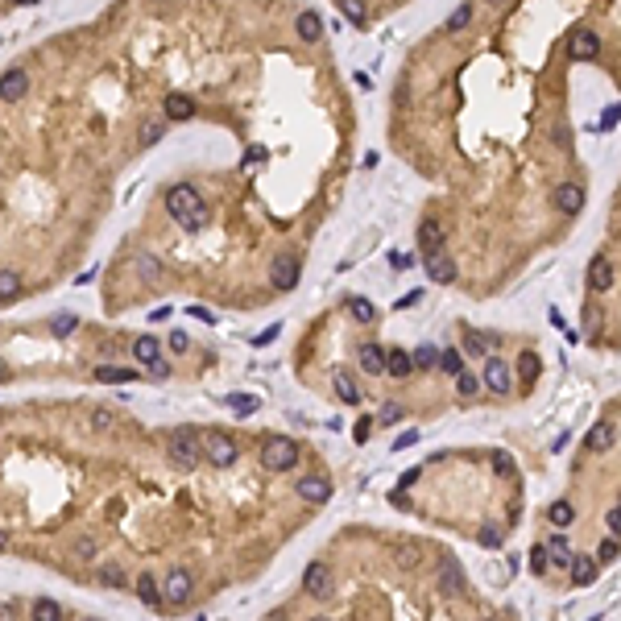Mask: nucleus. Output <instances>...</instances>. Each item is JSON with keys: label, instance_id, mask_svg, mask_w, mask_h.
I'll list each match as a JSON object with an SVG mask.
<instances>
[{"label": "nucleus", "instance_id": "33", "mask_svg": "<svg viewBox=\"0 0 621 621\" xmlns=\"http://www.w3.org/2000/svg\"><path fill=\"white\" fill-rule=\"evenodd\" d=\"M46 0H0V17H12V12H25V8H37Z\"/></svg>", "mask_w": 621, "mask_h": 621}, {"label": "nucleus", "instance_id": "38", "mask_svg": "<svg viewBox=\"0 0 621 621\" xmlns=\"http://www.w3.org/2000/svg\"><path fill=\"white\" fill-rule=\"evenodd\" d=\"M618 120H621V104H609V108H605V116H601V128H613Z\"/></svg>", "mask_w": 621, "mask_h": 621}, {"label": "nucleus", "instance_id": "35", "mask_svg": "<svg viewBox=\"0 0 621 621\" xmlns=\"http://www.w3.org/2000/svg\"><path fill=\"white\" fill-rule=\"evenodd\" d=\"M464 348H468V352H477V356H481V352H489V340H485V336H481V332H464Z\"/></svg>", "mask_w": 621, "mask_h": 621}, {"label": "nucleus", "instance_id": "7", "mask_svg": "<svg viewBox=\"0 0 621 621\" xmlns=\"http://www.w3.org/2000/svg\"><path fill=\"white\" fill-rule=\"evenodd\" d=\"M332 589H336V580H332V572H327L323 564H311V568L303 572V593H307L311 601L323 605V601L332 597Z\"/></svg>", "mask_w": 621, "mask_h": 621}, {"label": "nucleus", "instance_id": "8", "mask_svg": "<svg viewBox=\"0 0 621 621\" xmlns=\"http://www.w3.org/2000/svg\"><path fill=\"white\" fill-rule=\"evenodd\" d=\"M568 54L576 58V62H584V58H597L601 54V37L593 33V29H572V37H568Z\"/></svg>", "mask_w": 621, "mask_h": 621}, {"label": "nucleus", "instance_id": "20", "mask_svg": "<svg viewBox=\"0 0 621 621\" xmlns=\"http://www.w3.org/2000/svg\"><path fill=\"white\" fill-rule=\"evenodd\" d=\"M597 572H601V564H597V560H589V555H576V564H572V580H576L580 589L597 584Z\"/></svg>", "mask_w": 621, "mask_h": 621}, {"label": "nucleus", "instance_id": "22", "mask_svg": "<svg viewBox=\"0 0 621 621\" xmlns=\"http://www.w3.org/2000/svg\"><path fill=\"white\" fill-rule=\"evenodd\" d=\"M481 390H485V381H481V373H460V377H456V394H460L464 402H468V398H477Z\"/></svg>", "mask_w": 621, "mask_h": 621}, {"label": "nucleus", "instance_id": "30", "mask_svg": "<svg viewBox=\"0 0 621 621\" xmlns=\"http://www.w3.org/2000/svg\"><path fill=\"white\" fill-rule=\"evenodd\" d=\"M551 522H555V526H572V522H576L572 501H555V506H551Z\"/></svg>", "mask_w": 621, "mask_h": 621}, {"label": "nucleus", "instance_id": "25", "mask_svg": "<svg viewBox=\"0 0 621 621\" xmlns=\"http://www.w3.org/2000/svg\"><path fill=\"white\" fill-rule=\"evenodd\" d=\"M539 373H543V361H539L535 352H522V356H518V377H522V381H535Z\"/></svg>", "mask_w": 621, "mask_h": 621}, {"label": "nucleus", "instance_id": "23", "mask_svg": "<svg viewBox=\"0 0 621 621\" xmlns=\"http://www.w3.org/2000/svg\"><path fill=\"white\" fill-rule=\"evenodd\" d=\"M410 356H414V369H423V373L439 365V348H435V344H419V348H414Z\"/></svg>", "mask_w": 621, "mask_h": 621}, {"label": "nucleus", "instance_id": "13", "mask_svg": "<svg viewBox=\"0 0 621 621\" xmlns=\"http://www.w3.org/2000/svg\"><path fill=\"white\" fill-rule=\"evenodd\" d=\"M613 278H618V274H613V261H609L605 253H597V257L589 261V286H593V290H609Z\"/></svg>", "mask_w": 621, "mask_h": 621}, {"label": "nucleus", "instance_id": "42", "mask_svg": "<svg viewBox=\"0 0 621 621\" xmlns=\"http://www.w3.org/2000/svg\"><path fill=\"white\" fill-rule=\"evenodd\" d=\"M278 332H282V323H274V327H265V332H261V336H257V340H253V344H269V340H274V336H278Z\"/></svg>", "mask_w": 621, "mask_h": 621}, {"label": "nucleus", "instance_id": "12", "mask_svg": "<svg viewBox=\"0 0 621 621\" xmlns=\"http://www.w3.org/2000/svg\"><path fill=\"white\" fill-rule=\"evenodd\" d=\"M294 29H298V37H303L307 46L323 41V17H319V12H311V8H303V12L294 17Z\"/></svg>", "mask_w": 621, "mask_h": 621}, {"label": "nucleus", "instance_id": "44", "mask_svg": "<svg viewBox=\"0 0 621 621\" xmlns=\"http://www.w3.org/2000/svg\"><path fill=\"white\" fill-rule=\"evenodd\" d=\"M609 531L621 535V506H618V510H609Z\"/></svg>", "mask_w": 621, "mask_h": 621}, {"label": "nucleus", "instance_id": "39", "mask_svg": "<svg viewBox=\"0 0 621 621\" xmlns=\"http://www.w3.org/2000/svg\"><path fill=\"white\" fill-rule=\"evenodd\" d=\"M414 443H419V431H406V435H398L394 452H406V448H414Z\"/></svg>", "mask_w": 621, "mask_h": 621}, {"label": "nucleus", "instance_id": "6", "mask_svg": "<svg viewBox=\"0 0 621 621\" xmlns=\"http://www.w3.org/2000/svg\"><path fill=\"white\" fill-rule=\"evenodd\" d=\"M294 493H298V501H307V506H323V501L332 497V481H327L323 472H307V477L294 481Z\"/></svg>", "mask_w": 621, "mask_h": 621}, {"label": "nucleus", "instance_id": "5", "mask_svg": "<svg viewBox=\"0 0 621 621\" xmlns=\"http://www.w3.org/2000/svg\"><path fill=\"white\" fill-rule=\"evenodd\" d=\"M481 381L497 394V398H510L514 394V369L501 361V356H489L485 361V373H481Z\"/></svg>", "mask_w": 621, "mask_h": 621}, {"label": "nucleus", "instance_id": "11", "mask_svg": "<svg viewBox=\"0 0 621 621\" xmlns=\"http://www.w3.org/2000/svg\"><path fill=\"white\" fill-rule=\"evenodd\" d=\"M423 269H427V278H431V282H439V286L456 282V261H452V257H443V253H423Z\"/></svg>", "mask_w": 621, "mask_h": 621}, {"label": "nucleus", "instance_id": "24", "mask_svg": "<svg viewBox=\"0 0 621 621\" xmlns=\"http://www.w3.org/2000/svg\"><path fill=\"white\" fill-rule=\"evenodd\" d=\"M439 369H443L448 377H460V373H464V356H460L456 348H443V352H439Z\"/></svg>", "mask_w": 621, "mask_h": 621}, {"label": "nucleus", "instance_id": "32", "mask_svg": "<svg viewBox=\"0 0 621 621\" xmlns=\"http://www.w3.org/2000/svg\"><path fill=\"white\" fill-rule=\"evenodd\" d=\"M547 568H551V560H547V543H543V547L531 551V572H535V576H547Z\"/></svg>", "mask_w": 621, "mask_h": 621}, {"label": "nucleus", "instance_id": "43", "mask_svg": "<svg viewBox=\"0 0 621 621\" xmlns=\"http://www.w3.org/2000/svg\"><path fill=\"white\" fill-rule=\"evenodd\" d=\"M419 477H423V468H410V472H402V489H410Z\"/></svg>", "mask_w": 621, "mask_h": 621}, {"label": "nucleus", "instance_id": "36", "mask_svg": "<svg viewBox=\"0 0 621 621\" xmlns=\"http://www.w3.org/2000/svg\"><path fill=\"white\" fill-rule=\"evenodd\" d=\"M477 543L489 547V551H497V547H501V531H497V526H485V531L477 535Z\"/></svg>", "mask_w": 621, "mask_h": 621}, {"label": "nucleus", "instance_id": "21", "mask_svg": "<svg viewBox=\"0 0 621 621\" xmlns=\"http://www.w3.org/2000/svg\"><path fill=\"white\" fill-rule=\"evenodd\" d=\"M332 385H336V398H340V402H348V406H361V385H356L352 377L336 373V377H332Z\"/></svg>", "mask_w": 621, "mask_h": 621}, {"label": "nucleus", "instance_id": "34", "mask_svg": "<svg viewBox=\"0 0 621 621\" xmlns=\"http://www.w3.org/2000/svg\"><path fill=\"white\" fill-rule=\"evenodd\" d=\"M493 472L497 477H514V456L510 452H493Z\"/></svg>", "mask_w": 621, "mask_h": 621}, {"label": "nucleus", "instance_id": "26", "mask_svg": "<svg viewBox=\"0 0 621 621\" xmlns=\"http://www.w3.org/2000/svg\"><path fill=\"white\" fill-rule=\"evenodd\" d=\"M468 21H472V0H468V4H460V8L448 17V33H460V29H468Z\"/></svg>", "mask_w": 621, "mask_h": 621}, {"label": "nucleus", "instance_id": "1", "mask_svg": "<svg viewBox=\"0 0 621 621\" xmlns=\"http://www.w3.org/2000/svg\"><path fill=\"white\" fill-rule=\"evenodd\" d=\"M162 443H166L170 464L182 468V472H199V468L207 464V456H203V431H195V427H170V431L162 435ZM207 468H211V464H207Z\"/></svg>", "mask_w": 621, "mask_h": 621}, {"label": "nucleus", "instance_id": "16", "mask_svg": "<svg viewBox=\"0 0 621 621\" xmlns=\"http://www.w3.org/2000/svg\"><path fill=\"white\" fill-rule=\"evenodd\" d=\"M613 443H618V427H613L609 419H601V423L589 427V448H593V452H609Z\"/></svg>", "mask_w": 621, "mask_h": 621}, {"label": "nucleus", "instance_id": "17", "mask_svg": "<svg viewBox=\"0 0 621 621\" xmlns=\"http://www.w3.org/2000/svg\"><path fill=\"white\" fill-rule=\"evenodd\" d=\"M439 589H443L448 597L464 593V568H460L456 560H443V564H439Z\"/></svg>", "mask_w": 621, "mask_h": 621}, {"label": "nucleus", "instance_id": "40", "mask_svg": "<svg viewBox=\"0 0 621 621\" xmlns=\"http://www.w3.org/2000/svg\"><path fill=\"white\" fill-rule=\"evenodd\" d=\"M369 431H373V419H361V423H356V443H365Z\"/></svg>", "mask_w": 621, "mask_h": 621}, {"label": "nucleus", "instance_id": "9", "mask_svg": "<svg viewBox=\"0 0 621 621\" xmlns=\"http://www.w3.org/2000/svg\"><path fill=\"white\" fill-rule=\"evenodd\" d=\"M414 240L423 245V253H443V240H448V232H443V224L439 220H419V228H414Z\"/></svg>", "mask_w": 621, "mask_h": 621}, {"label": "nucleus", "instance_id": "29", "mask_svg": "<svg viewBox=\"0 0 621 621\" xmlns=\"http://www.w3.org/2000/svg\"><path fill=\"white\" fill-rule=\"evenodd\" d=\"M224 406H232L236 414H253V410H257V398H249V394H228Z\"/></svg>", "mask_w": 621, "mask_h": 621}, {"label": "nucleus", "instance_id": "10", "mask_svg": "<svg viewBox=\"0 0 621 621\" xmlns=\"http://www.w3.org/2000/svg\"><path fill=\"white\" fill-rule=\"evenodd\" d=\"M551 199H555V211H564V216L584 211V187H576V182H560Z\"/></svg>", "mask_w": 621, "mask_h": 621}, {"label": "nucleus", "instance_id": "15", "mask_svg": "<svg viewBox=\"0 0 621 621\" xmlns=\"http://www.w3.org/2000/svg\"><path fill=\"white\" fill-rule=\"evenodd\" d=\"M385 373L398 377V381L410 377V373H414V356H410L406 348H385Z\"/></svg>", "mask_w": 621, "mask_h": 621}, {"label": "nucleus", "instance_id": "41", "mask_svg": "<svg viewBox=\"0 0 621 621\" xmlns=\"http://www.w3.org/2000/svg\"><path fill=\"white\" fill-rule=\"evenodd\" d=\"M419 298H423V290H410V294H402V298H398V311H402V307H414Z\"/></svg>", "mask_w": 621, "mask_h": 621}, {"label": "nucleus", "instance_id": "19", "mask_svg": "<svg viewBox=\"0 0 621 621\" xmlns=\"http://www.w3.org/2000/svg\"><path fill=\"white\" fill-rule=\"evenodd\" d=\"M419 564H423V547H419V543H398V547H394V568L414 572Z\"/></svg>", "mask_w": 621, "mask_h": 621}, {"label": "nucleus", "instance_id": "3", "mask_svg": "<svg viewBox=\"0 0 621 621\" xmlns=\"http://www.w3.org/2000/svg\"><path fill=\"white\" fill-rule=\"evenodd\" d=\"M261 468L265 472H290L294 464H298V443L294 439H286V435H274V439H265L261 443Z\"/></svg>", "mask_w": 621, "mask_h": 621}, {"label": "nucleus", "instance_id": "31", "mask_svg": "<svg viewBox=\"0 0 621 621\" xmlns=\"http://www.w3.org/2000/svg\"><path fill=\"white\" fill-rule=\"evenodd\" d=\"M402 414H406V410H402L398 402H385V406L377 410V423H381V427H394V423H402Z\"/></svg>", "mask_w": 621, "mask_h": 621}, {"label": "nucleus", "instance_id": "46", "mask_svg": "<svg viewBox=\"0 0 621 621\" xmlns=\"http://www.w3.org/2000/svg\"><path fill=\"white\" fill-rule=\"evenodd\" d=\"M311 621H327V618H323V613H319V618H311Z\"/></svg>", "mask_w": 621, "mask_h": 621}, {"label": "nucleus", "instance_id": "2", "mask_svg": "<svg viewBox=\"0 0 621 621\" xmlns=\"http://www.w3.org/2000/svg\"><path fill=\"white\" fill-rule=\"evenodd\" d=\"M203 456H207V464L216 472H224V468H232L240 460V443L228 431H203Z\"/></svg>", "mask_w": 621, "mask_h": 621}, {"label": "nucleus", "instance_id": "37", "mask_svg": "<svg viewBox=\"0 0 621 621\" xmlns=\"http://www.w3.org/2000/svg\"><path fill=\"white\" fill-rule=\"evenodd\" d=\"M613 560H618V539H605L597 551V564H613Z\"/></svg>", "mask_w": 621, "mask_h": 621}, {"label": "nucleus", "instance_id": "28", "mask_svg": "<svg viewBox=\"0 0 621 621\" xmlns=\"http://www.w3.org/2000/svg\"><path fill=\"white\" fill-rule=\"evenodd\" d=\"M340 12L348 25H365V0H340Z\"/></svg>", "mask_w": 621, "mask_h": 621}, {"label": "nucleus", "instance_id": "27", "mask_svg": "<svg viewBox=\"0 0 621 621\" xmlns=\"http://www.w3.org/2000/svg\"><path fill=\"white\" fill-rule=\"evenodd\" d=\"M348 311H352V319H361V323H373V319H377V307H373L369 298H352Z\"/></svg>", "mask_w": 621, "mask_h": 621}, {"label": "nucleus", "instance_id": "45", "mask_svg": "<svg viewBox=\"0 0 621 621\" xmlns=\"http://www.w3.org/2000/svg\"><path fill=\"white\" fill-rule=\"evenodd\" d=\"M489 4H493V8H501V4H506V0H489Z\"/></svg>", "mask_w": 621, "mask_h": 621}, {"label": "nucleus", "instance_id": "4", "mask_svg": "<svg viewBox=\"0 0 621 621\" xmlns=\"http://www.w3.org/2000/svg\"><path fill=\"white\" fill-rule=\"evenodd\" d=\"M195 572L191 568H174V572H166L162 576V597H166V609H182V605H191L195 601Z\"/></svg>", "mask_w": 621, "mask_h": 621}, {"label": "nucleus", "instance_id": "18", "mask_svg": "<svg viewBox=\"0 0 621 621\" xmlns=\"http://www.w3.org/2000/svg\"><path fill=\"white\" fill-rule=\"evenodd\" d=\"M361 373H369V377H377V373H385V348L381 344H361Z\"/></svg>", "mask_w": 621, "mask_h": 621}, {"label": "nucleus", "instance_id": "14", "mask_svg": "<svg viewBox=\"0 0 621 621\" xmlns=\"http://www.w3.org/2000/svg\"><path fill=\"white\" fill-rule=\"evenodd\" d=\"M547 560H551L555 568H568V572H572V564H576L572 539H568V535H555V539H547Z\"/></svg>", "mask_w": 621, "mask_h": 621}]
</instances>
